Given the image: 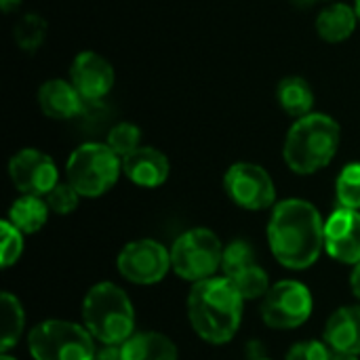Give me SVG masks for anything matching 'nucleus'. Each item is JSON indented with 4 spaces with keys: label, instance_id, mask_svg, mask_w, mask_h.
<instances>
[{
    "label": "nucleus",
    "instance_id": "obj_1",
    "mask_svg": "<svg viewBox=\"0 0 360 360\" xmlns=\"http://www.w3.org/2000/svg\"><path fill=\"white\" fill-rule=\"evenodd\" d=\"M268 243L281 266L287 270H308L325 251V219L308 200H283L272 209Z\"/></svg>",
    "mask_w": 360,
    "mask_h": 360
},
{
    "label": "nucleus",
    "instance_id": "obj_2",
    "mask_svg": "<svg viewBox=\"0 0 360 360\" xmlns=\"http://www.w3.org/2000/svg\"><path fill=\"white\" fill-rule=\"evenodd\" d=\"M243 314L245 300L226 276L200 281L188 293L190 325L207 344H228L238 333Z\"/></svg>",
    "mask_w": 360,
    "mask_h": 360
},
{
    "label": "nucleus",
    "instance_id": "obj_3",
    "mask_svg": "<svg viewBox=\"0 0 360 360\" xmlns=\"http://www.w3.org/2000/svg\"><path fill=\"white\" fill-rule=\"evenodd\" d=\"M342 129L338 120L327 114L312 112L297 118L285 139L283 158L297 175H312L325 169L338 154Z\"/></svg>",
    "mask_w": 360,
    "mask_h": 360
},
{
    "label": "nucleus",
    "instance_id": "obj_4",
    "mask_svg": "<svg viewBox=\"0 0 360 360\" xmlns=\"http://www.w3.org/2000/svg\"><path fill=\"white\" fill-rule=\"evenodd\" d=\"M82 325L101 346H120L135 333V308L114 283H97L82 300Z\"/></svg>",
    "mask_w": 360,
    "mask_h": 360
},
{
    "label": "nucleus",
    "instance_id": "obj_5",
    "mask_svg": "<svg viewBox=\"0 0 360 360\" xmlns=\"http://www.w3.org/2000/svg\"><path fill=\"white\" fill-rule=\"evenodd\" d=\"M122 173V158L112 152L108 143H82L78 146L68 162L65 177L84 198H99L110 192Z\"/></svg>",
    "mask_w": 360,
    "mask_h": 360
},
{
    "label": "nucleus",
    "instance_id": "obj_6",
    "mask_svg": "<svg viewBox=\"0 0 360 360\" xmlns=\"http://www.w3.org/2000/svg\"><path fill=\"white\" fill-rule=\"evenodd\" d=\"M27 350L34 360H95V338L84 325L49 319L27 333Z\"/></svg>",
    "mask_w": 360,
    "mask_h": 360
},
{
    "label": "nucleus",
    "instance_id": "obj_7",
    "mask_svg": "<svg viewBox=\"0 0 360 360\" xmlns=\"http://www.w3.org/2000/svg\"><path fill=\"white\" fill-rule=\"evenodd\" d=\"M224 245L209 228L186 230L171 247L173 272L186 283H200L213 278L221 270Z\"/></svg>",
    "mask_w": 360,
    "mask_h": 360
},
{
    "label": "nucleus",
    "instance_id": "obj_8",
    "mask_svg": "<svg viewBox=\"0 0 360 360\" xmlns=\"http://www.w3.org/2000/svg\"><path fill=\"white\" fill-rule=\"evenodd\" d=\"M314 300L310 289L300 281H278L262 300V319L274 331H291L308 323Z\"/></svg>",
    "mask_w": 360,
    "mask_h": 360
},
{
    "label": "nucleus",
    "instance_id": "obj_9",
    "mask_svg": "<svg viewBox=\"0 0 360 360\" xmlns=\"http://www.w3.org/2000/svg\"><path fill=\"white\" fill-rule=\"evenodd\" d=\"M116 268L124 281L150 287L160 283L169 274V270H173L171 251L154 238L131 240L118 253Z\"/></svg>",
    "mask_w": 360,
    "mask_h": 360
},
{
    "label": "nucleus",
    "instance_id": "obj_10",
    "mask_svg": "<svg viewBox=\"0 0 360 360\" xmlns=\"http://www.w3.org/2000/svg\"><path fill=\"white\" fill-rule=\"evenodd\" d=\"M228 198L245 211L276 207V186L270 173L255 162H234L224 175Z\"/></svg>",
    "mask_w": 360,
    "mask_h": 360
},
{
    "label": "nucleus",
    "instance_id": "obj_11",
    "mask_svg": "<svg viewBox=\"0 0 360 360\" xmlns=\"http://www.w3.org/2000/svg\"><path fill=\"white\" fill-rule=\"evenodd\" d=\"M8 175L13 186L25 196H46L59 184V171L55 160L36 150L23 148L8 160Z\"/></svg>",
    "mask_w": 360,
    "mask_h": 360
},
{
    "label": "nucleus",
    "instance_id": "obj_12",
    "mask_svg": "<svg viewBox=\"0 0 360 360\" xmlns=\"http://www.w3.org/2000/svg\"><path fill=\"white\" fill-rule=\"evenodd\" d=\"M325 253L346 266L360 264V211L335 209L325 221Z\"/></svg>",
    "mask_w": 360,
    "mask_h": 360
},
{
    "label": "nucleus",
    "instance_id": "obj_13",
    "mask_svg": "<svg viewBox=\"0 0 360 360\" xmlns=\"http://www.w3.org/2000/svg\"><path fill=\"white\" fill-rule=\"evenodd\" d=\"M70 82L76 86L84 101H99L112 91L116 74L103 55L95 51H82L70 65Z\"/></svg>",
    "mask_w": 360,
    "mask_h": 360
},
{
    "label": "nucleus",
    "instance_id": "obj_14",
    "mask_svg": "<svg viewBox=\"0 0 360 360\" xmlns=\"http://www.w3.org/2000/svg\"><path fill=\"white\" fill-rule=\"evenodd\" d=\"M122 173L139 188H160L169 179L171 165L160 150L152 146H141L133 154L122 158Z\"/></svg>",
    "mask_w": 360,
    "mask_h": 360
},
{
    "label": "nucleus",
    "instance_id": "obj_15",
    "mask_svg": "<svg viewBox=\"0 0 360 360\" xmlns=\"http://www.w3.org/2000/svg\"><path fill=\"white\" fill-rule=\"evenodd\" d=\"M84 99L76 91V86L63 78H51L38 89V105L44 116L53 120H70L82 114Z\"/></svg>",
    "mask_w": 360,
    "mask_h": 360
},
{
    "label": "nucleus",
    "instance_id": "obj_16",
    "mask_svg": "<svg viewBox=\"0 0 360 360\" xmlns=\"http://www.w3.org/2000/svg\"><path fill=\"white\" fill-rule=\"evenodd\" d=\"M323 342L333 352L360 356V304L342 306L327 319Z\"/></svg>",
    "mask_w": 360,
    "mask_h": 360
},
{
    "label": "nucleus",
    "instance_id": "obj_17",
    "mask_svg": "<svg viewBox=\"0 0 360 360\" xmlns=\"http://www.w3.org/2000/svg\"><path fill=\"white\" fill-rule=\"evenodd\" d=\"M124 360H177L179 352L171 338L158 331L133 333L122 344Z\"/></svg>",
    "mask_w": 360,
    "mask_h": 360
},
{
    "label": "nucleus",
    "instance_id": "obj_18",
    "mask_svg": "<svg viewBox=\"0 0 360 360\" xmlns=\"http://www.w3.org/2000/svg\"><path fill=\"white\" fill-rule=\"evenodd\" d=\"M359 25L356 8L344 2H333L321 11L316 17V32L327 42H344L348 40Z\"/></svg>",
    "mask_w": 360,
    "mask_h": 360
},
{
    "label": "nucleus",
    "instance_id": "obj_19",
    "mask_svg": "<svg viewBox=\"0 0 360 360\" xmlns=\"http://www.w3.org/2000/svg\"><path fill=\"white\" fill-rule=\"evenodd\" d=\"M49 205L42 196H25L21 194L8 209L6 221H11L23 236L36 234L49 219Z\"/></svg>",
    "mask_w": 360,
    "mask_h": 360
},
{
    "label": "nucleus",
    "instance_id": "obj_20",
    "mask_svg": "<svg viewBox=\"0 0 360 360\" xmlns=\"http://www.w3.org/2000/svg\"><path fill=\"white\" fill-rule=\"evenodd\" d=\"M276 99H278L283 112H287L295 120L312 114L314 93L310 89L308 80L302 78V76H287V78H283L278 82V89H276Z\"/></svg>",
    "mask_w": 360,
    "mask_h": 360
},
{
    "label": "nucleus",
    "instance_id": "obj_21",
    "mask_svg": "<svg viewBox=\"0 0 360 360\" xmlns=\"http://www.w3.org/2000/svg\"><path fill=\"white\" fill-rule=\"evenodd\" d=\"M0 310H2V342H0V350L2 354H6L8 350H13L23 333V327H25V312H23V306L21 302L4 291L0 295Z\"/></svg>",
    "mask_w": 360,
    "mask_h": 360
},
{
    "label": "nucleus",
    "instance_id": "obj_22",
    "mask_svg": "<svg viewBox=\"0 0 360 360\" xmlns=\"http://www.w3.org/2000/svg\"><path fill=\"white\" fill-rule=\"evenodd\" d=\"M49 23L42 15L38 13H25L17 19L13 27V40L23 53H36L46 38Z\"/></svg>",
    "mask_w": 360,
    "mask_h": 360
},
{
    "label": "nucleus",
    "instance_id": "obj_23",
    "mask_svg": "<svg viewBox=\"0 0 360 360\" xmlns=\"http://www.w3.org/2000/svg\"><path fill=\"white\" fill-rule=\"evenodd\" d=\"M234 287H236V291L243 295V300L245 302H251V300H264L266 297V293L270 291V276H268V272L259 266V264H253V266H249L247 270H243V272H238L236 276H232V278H228Z\"/></svg>",
    "mask_w": 360,
    "mask_h": 360
},
{
    "label": "nucleus",
    "instance_id": "obj_24",
    "mask_svg": "<svg viewBox=\"0 0 360 360\" xmlns=\"http://www.w3.org/2000/svg\"><path fill=\"white\" fill-rule=\"evenodd\" d=\"M335 196L340 207L360 211V162H350L340 171L335 181Z\"/></svg>",
    "mask_w": 360,
    "mask_h": 360
},
{
    "label": "nucleus",
    "instance_id": "obj_25",
    "mask_svg": "<svg viewBox=\"0 0 360 360\" xmlns=\"http://www.w3.org/2000/svg\"><path fill=\"white\" fill-rule=\"evenodd\" d=\"M255 262V251L247 240H232L228 247H224V259H221V272L226 278L236 276L238 272L247 270Z\"/></svg>",
    "mask_w": 360,
    "mask_h": 360
},
{
    "label": "nucleus",
    "instance_id": "obj_26",
    "mask_svg": "<svg viewBox=\"0 0 360 360\" xmlns=\"http://www.w3.org/2000/svg\"><path fill=\"white\" fill-rule=\"evenodd\" d=\"M105 143L112 148V152L116 156L127 158L137 148H141V129L137 124H133V122H118L108 133V141Z\"/></svg>",
    "mask_w": 360,
    "mask_h": 360
},
{
    "label": "nucleus",
    "instance_id": "obj_27",
    "mask_svg": "<svg viewBox=\"0 0 360 360\" xmlns=\"http://www.w3.org/2000/svg\"><path fill=\"white\" fill-rule=\"evenodd\" d=\"M80 194L76 192V188L70 184V181H59L46 196H44V200H46V205H49V209H51V213H55V215H70V213H74L76 209H78V202H80Z\"/></svg>",
    "mask_w": 360,
    "mask_h": 360
},
{
    "label": "nucleus",
    "instance_id": "obj_28",
    "mask_svg": "<svg viewBox=\"0 0 360 360\" xmlns=\"http://www.w3.org/2000/svg\"><path fill=\"white\" fill-rule=\"evenodd\" d=\"M2 230V245H0V266L6 270L11 266H15L23 253V234L11 224V221H2L0 224Z\"/></svg>",
    "mask_w": 360,
    "mask_h": 360
},
{
    "label": "nucleus",
    "instance_id": "obj_29",
    "mask_svg": "<svg viewBox=\"0 0 360 360\" xmlns=\"http://www.w3.org/2000/svg\"><path fill=\"white\" fill-rule=\"evenodd\" d=\"M331 348L325 342L319 340H306L297 342L289 348L285 360H331Z\"/></svg>",
    "mask_w": 360,
    "mask_h": 360
},
{
    "label": "nucleus",
    "instance_id": "obj_30",
    "mask_svg": "<svg viewBox=\"0 0 360 360\" xmlns=\"http://www.w3.org/2000/svg\"><path fill=\"white\" fill-rule=\"evenodd\" d=\"M95 360H124L122 344L120 346H101L95 354Z\"/></svg>",
    "mask_w": 360,
    "mask_h": 360
},
{
    "label": "nucleus",
    "instance_id": "obj_31",
    "mask_svg": "<svg viewBox=\"0 0 360 360\" xmlns=\"http://www.w3.org/2000/svg\"><path fill=\"white\" fill-rule=\"evenodd\" d=\"M350 289L354 293V297L360 302V264H356L352 268V274H350Z\"/></svg>",
    "mask_w": 360,
    "mask_h": 360
},
{
    "label": "nucleus",
    "instance_id": "obj_32",
    "mask_svg": "<svg viewBox=\"0 0 360 360\" xmlns=\"http://www.w3.org/2000/svg\"><path fill=\"white\" fill-rule=\"evenodd\" d=\"M19 4H21V0H0V8H2L4 15H8L15 8H19Z\"/></svg>",
    "mask_w": 360,
    "mask_h": 360
},
{
    "label": "nucleus",
    "instance_id": "obj_33",
    "mask_svg": "<svg viewBox=\"0 0 360 360\" xmlns=\"http://www.w3.org/2000/svg\"><path fill=\"white\" fill-rule=\"evenodd\" d=\"M331 360H359V356L346 354V352H331Z\"/></svg>",
    "mask_w": 360,
    "mask_h": 360
},
{
    "label": "nucleus",
    "instance_id": "obj_34",
    "mask_svg": "<svg viewBox=\"0 0 360 360\" xmlns=\"http://www.w3.org/2000/svg\"><path fill=\"white\" fill-rule=\"evenodd\" d=\"M0 360H17V359H15V356H11V354L6 352V354H0Z\"/></svg>",
    "mask_w": 360,
    "mask_h": 360
},
{
    "label": "nucleus",
    "instance_id": "obj_35",
    "mask_svg": "<svg viewBox=\"0 0 360 360\" xmlns=\"http://www.w3.org/2000/svg\"><path fill=\"white\" fill-rule=\"evenodd\" d=\"M354 8H356V15H359V23H360V0H356V4H354Z\"/></svg>",
    "mask_w": 360,
    "mask_h": 360
},
{
    "label": "nucleus",
    "instance_id": "obj_36",
    "mask_svg": "<svg viewBox=\"0 0 360 360\" xmlns=\"http://www.w3.org/2000/svg\"><path fill=\"white\" fill-rule=\"evenodd\" d=\"M253 360H270V359H253Z\"/></svg>",
    "mask_w": 360,
    "mask_h": 360
}]
</instances>
